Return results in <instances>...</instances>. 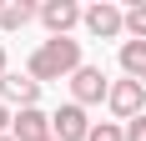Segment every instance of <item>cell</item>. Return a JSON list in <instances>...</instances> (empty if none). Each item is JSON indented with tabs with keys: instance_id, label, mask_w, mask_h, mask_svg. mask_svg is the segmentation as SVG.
<instances>
[{
	"instance_id": "16",
	"label": "cell",
	"mask_w": 146,
	"mask_h": 141,
	"mask_svg": "<svg viewBox=\"0 0 146 141\" xmlns=\"http://www.w3.org/2000/svg\"><path fill=\"white\" fill-rule=\"evenodd\" d=\"M0 141H15V136H0Z\"/></svg>"
},
{
	"instance_id": "2",
	"label": "cell",
	"mask_w": 146,
	"mask_h": 141,
	"mask_svg": "<svg viewBox=\"0 0 146 141\" xmlns=\"http://www.w3.org/2000/svg\"><path fill=\"white\" fill-rule=\"evenodd\" d=\"M71 96H76V106L111 101V81H106V70H101V66H81V70L71 76Z\"/></svg>"
},
{
	"instance_id": "13",
	"label": "cell",
	"mask_w": 146,
	"mask_h": 141,
	"mask_svg": "<svg viewBox=\"0 0 146 141\" xmlns=\"http://www.w3.org/2000/svg\"><path fill=\"white\" fill-rule=\"evenodd\" d=\"M126 141H146V116H136V121H126Z\"/></svg>"
},
{
	"instance_id": "18",
	"label": "cell",
	"mask_w": 146,
	"mask_h": 141,
	"mask_svg": "<svg viewBox=\"0 0 146 141\" xmlns=\"http://www.w3.org/2000/svg\"><path fill=\"white\" fill-rule=\"evenodd\" d=\"M50 141H56V136H50Z\"/></svg>"
},
{
	"instance_id": "17",
	"label": "cell",
	"mask_w": 146,
	"mask_h": 141,
	"mask_svg": "<svg viewBox=\"0 0 146 141\" xmlns=\"http://www.w3.org/2000/svg\"><path fill=\"white\" fill-rule=\"evenodd\" d=\"M0 10H5V5H0Z\"/></svg>"
},
{
	"instance_id": "15",
	"label": "cell",
	"mask_w": 146,
	"mask_h": 141,
	"mask_svg": "<svg viewBox=\"0 0 146 141\" xmlns=\"http://www.w3.org/2000/svg\"><path fill=\"white\" fill-rule=\"evenodd\" d=\"M0 76H5V51H0Z\"/></svg>"
},
{
	"instance_id": "4",
	"label": "cell",
	"mask_w": 146,
	"mask_h": 141,
	"mask_svg": "<svg viewBox=\"0 0 146 141\" xmlns=\"http://www.w3.org/2000/svg\"><path fill=\"white\" fill-rule=\"evenodd\" d=\"M86 30L96 35V41H116L121 30H126V10H116L111 0H96L86 10Z\"/></svg>"
},
{
	"instance_id": "5",
	"label": "cell",
	"mask_w": 146,
	"mask_h": 141,
	"mask_svg": "<svg viewBox=\"0 0 146 141\" xmlns=\"http://www.w3.org/2000/svg\"><path fill=\"white\" fill-rule=\"evenodd\" d=\"M50 136L56 141H91V121H86V106H60L50 116Z\"/></svg>"
},
{
	"instance_id": "11",
	"label": "cell",
	"mask_w": 146,
	"mask_h": 141,
	"mask_svg": "<svg viewBox=\"0 0 146 141\" xmlns=\"http://www.w3.org/2000/svg\"><path fill=\"white\" fill-rule=\"evenodd\" d=\"M126 30H131L136 41H146V5H131L126 10Z\"/></svg>"
},
{
	"instance_id": "9",
	"label": "cell",
	"mask_w": 146,
	"mask_h": 141,
	"mask_svg": "<svg viewBox=\"0 0 146 141\" xmlns=\"http://www.w3.org/2000/svg\"><path fill=\"white\" fill-rule=\"evenodd\" d=\"M121 70L131 81H146V41H126L121 45Z\"/></svg>"
},
{
	"instance_id": "10",
	"label": "cell",
	"mask_w": 146,
	"mask_h": 141,
	"mask_svg": "<svg viewBox=\"0 0 146 141\" xmlns=\"http://www.w3.org/2000/svg\"><path fill=\"white\" fill-rule=\"evenodd\" d=\"M35 15H40V5H30V0H15V5H5V10H0V25H5V30H20V25H30Z\"/></svg>"
},
{
	"instance_id": "6",
	"label": "cell",
	"mask_w": 146,
	"mask_h": 141,
	"mask_svg": "<svg viewBox=\"0 0 146 141\" xmlns=\"http://www.w3.org/2000/svg\"><path fill=\"white\" fill-rule=\"evenodd\" d=\"M0 96L10 101V106H20V111H30V106H35V101H40V81H35V76H10V70H5V76H0Z\"/></svg>"
},
{
	"instance_id": "14",
	"label": "cell",
	"mask_w": 146,
	"mask_h": 141,
	"mask_svg": "<svg viewBox=\"0 0 146 141\" xmlns=\"http://www.w3.org/2000/svg\"><path fill=\"white\" fill-rule=\"evenodd\" d=\"M5 126H15V121H10V111H5V101H0V136H10Z\"/></svg>"
},
{
	"instance_id": "12",
	"label": "cell",
	"mask_w": 146,
	"mask_h": 141,
	"mask_svg": "<svg viewBox=\"0 0 146 141\" xmlns=\"http://www.w3.org/2000/svg\"><path fill=\"white\" fill-rule=\"evenodd\" d=\"M91 141H126V131L116 121H101V126H91Z\"/></svg>"
},
{
	"instance_id": "3",
	"label": "cell",
	"mask_w": 146,
	"mask_h": 141,
	"mask_svg": "<svg viewBox=\"0 0 146 141\" xmlns=\"http://www.w3.org/2000/svg\"><path fill=\"white\" fill-rule=\"evenodd\" d=\"M111 111L121 116V121H136V116H146V81H116L111 86Z\"/></svg>"
},
{
	"instance_id": "8",
	"label": "cell",
	"mask_w": 146,
	"mask_h": 141,
	"mask_svg": "<svg viewBox=\"0 0 146 141\" xmlns=\"http://www.w3.org/2000/svg\"><path fill=\"white\" fill-rule=\"evenodd\" d=\"M15 141H50V116L40 111V106H30V111L15 116V126H10Z\"/></svg>"
},
{
	"instance_id": "1",
	"label": "cell",
	"mask_w": 146,
	"mask_h": 141,
	"mask_svg": "<svg viewBox=\"0 0 146 141\" xmlns=\"http://www.w3.org/2000/svg\"><path fill=\"white\" fill-rule=\"evenodd\" d=\"M81 66H86L81 61V41H71V35H50L30 56V76L35 81H60V76H76Z\"/></svg>"
},
{
	"instance_id": "7",
	"label": "cell",
	"mask_w": 146,
	"mask_h": 141,
	"mask_svg": "<svg viewBox=\"0 0 146 141\" xmlns=\"http://www.w3.org/2000/svg\"><path fill=\"white\" fill-rule=\"evenodd\" d=\"M40 20H45L50 35H66L76 20H86V10H81L76 0H45V5H40Z\"/></svg>"
}]
</instances>
